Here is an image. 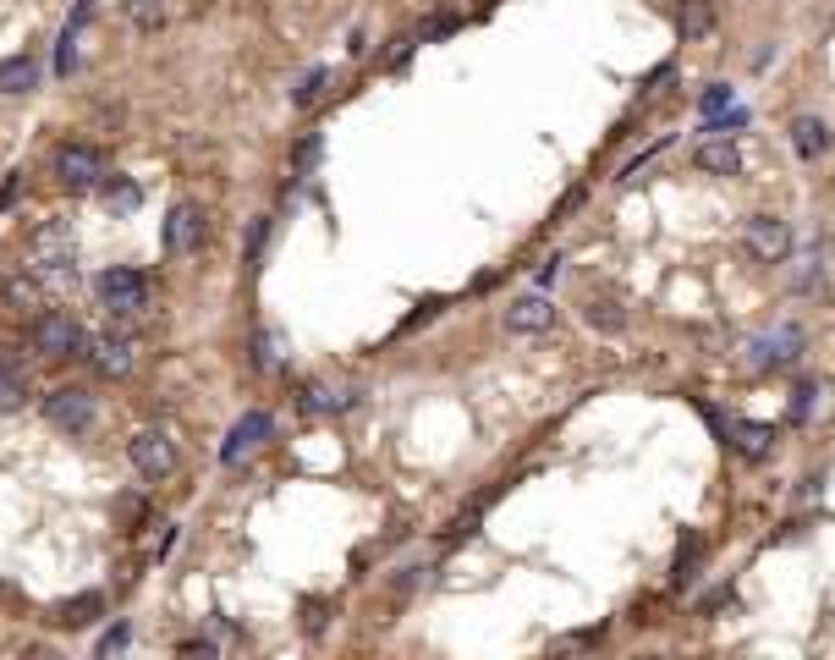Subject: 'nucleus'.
I'll use <instances>...</instances> for the list:
<instances>
[{
    "label": "nucleus",
    "mask_w": 835,
    "mask_h": 660,
    "mask_svg": "<svg viewBox=\"0 0 835 660\" xmlns=\"http://www.w3.org/2000/svg\"><path fill=\"white\" fill-rule=\"evenodd\" d=\"M77 237H72V226L66 220H39L34 231H28V248H23V270H34L44 287H72L77 281Z\"/></svg>",
    "instance_id": "nucleus-1"
},
{
    "label": "nucleus",
    "mask_w": 835,
    "mask_h": 660,
    "mask_svg": "<svg viewBox=\"0 0 835 660\" xmlns=\"http://www.w3.org/2000/svg\"><path fill=\"white\" fill-rule=\"evenodd\" d=\"M742 248H747V259H759V265H786L792 259V220L747 215L742 220Z\"/></svg>",
    "instance_id": "nucleus-2"
},
{
    "label": "nucleus",
    "mask_w": 835,
    "mask_h": 660,
    "mask_svg": "<svg viewBox=\"0 0 835 660\" xmlns=\"http://www.w3.org/2000/svg\"><path fill=\"white\" fill-rule=\"evenodd\" d=\"M34 353H44V358H82L89 353V337H82V325L72 319V314H39L34 319Z\"/></svg>",
    "instance_id": "nucleus-3"
},
{
    "label": "nucleus",
    "mask_w": 835,
    "mask_h": 660,
    "mask_svg": "<svg viewBox=\"0 0 835 660\" xmlns=\"http://www.w3.org/2000/svg\"><path fill=\"white\" fill-rule=\"evenodd\" d=\"M94 287H100V303H105L116 319H132L138 308H149V276H143V270H132V265L105 270Z\"/></svg>",
    "instance_id": "nucleus-4"
},
{
    "label": "nucleus",
    "mask_w": 835,
    "mask_h": 660,
    "mask_svg": "<svg viewBox=\"0 0 835 660\" xmlns=\"http://www.w3.org/2000/svg\"><path fill=\"white\" fill-rule=\"evenodd\" d=\"M50 165H55V182H61V188H72V193H82V188H100V182H105V160H100V149H94V143H61Z\"/></svg>",
    "instance_id": "nucleus-5"
},
{
    "label": "nucleus",
    "mask_w": 835,
    "mask_h": 660,
    "mask_svg": "<svg viewBox=\"0 0 835 660\" xmlns=\"http://www.w3.org/2000/svg\"><path fill=\"white\" fill-rule=\"evenodd\" d=\"M44 419L61 430V435H89L94 430V391L82 385H61L44 396Z\"/></svg>",
    "instance_id": "nucleus-6"
},
{
    "label": "nucleus",
    "mask_w": 835,
    "mask_h": 660,
    "mask_svg": "<svg viewBox=\"0 0 835 660\" xmlns=\"http://www.w3.org/2000/svg\"><path fill=\"white\" fill-rule=\"evenodd\" d=\"M127 457H132V468H138L143 479H171V468H177V441L165 435V430H138L132 446H127Z\"/></svg>",
    "instance_id": "nucleus-7"
},
{
    "label": "nucleus",
    "mask_w": 835,
    "mask_h": 660,
    "mask_svg": "<svg viewBox=\"0 0 835 660\" xmlns=\"http://www.w3.org/2000/svg\"><path fill=\"white\" fill-rule=\"evenodd\" d=\"M82 358H89L105 380H127V375H132V342H127V337H116V330H100V337L89 342V353H82Z\"/></svg>",
    "instance_id": "nucleus-8"
},
{
    "label": "nucleus",
    "mask_w": 835,
    "mask_h": 660,
    "mask_svg": "<svg viewBox=\"0 0 835 660\" xmlns=\"http://www.w3.org/2000/svg\"><path fill=\"white\" fill-rule=\"evenodd\" d=\"M797 353H802V330L797 325H781L775 337H765V342H754V369H786V364H797Z\"/></svg>",
    "instance_id": "nucleus-9"
},
{
    "label": "nucleus",
    "mask_w": 835,
    "mask_h": 660,
    "mask_svg": "<svg viewBox=\"0 0 835 660\" xmlns=\"http://www.w3.org/2000/svg\"><path fill=\"white\" fill-rule=\"evenodd\" d=\"M506 325L517 330V337H544V330L555 325V303L544 292H528V297H517L506 308Z\"/></svg>",
    "instance_id": "nucleus-10"
},
{
    "label": "nucleus",
    "mask_w": 835,
    "mask_h": 660,
    "mask_svg": "<svg viewBox=\"0 0 835 660\" xmlns=\"http://www.w3.org/2000/svg\"><path fill=\"white\" fill-rule=\"evenodd\" d=\"M204 237V215L198 204H177L171 215H165V254H193Z\"/></svg>",
    "instance_id": "nucleus-11"
},
{
    "label": "nucleus",
    "mask_w": 835,
    "mask_h": 660,
    "mask_svg": "<svg viewBox=\"0 0 835 660\" xmlns=\"http://www.w3.org/2000/svg\"><path fill=\"white\" fill-rule=\"evenodd\" d=\"M265 435H270V412H242V419L231 424V435H226V446H220V462H226V468L242 462Z\"/></svg>",
    "instance_id": "nucleus-12"
},
{
    "label": "nucleus",
    "mask_w": 835,
    "mask_h": 660,
    "mask_svg": "<svg viewBox=\"0 0 835 660\" xmlns=\"http://www.w3.org/2000/svg\"><path fill=\"white\" fill-rule=\"evenodd\" d=\"M693 165L704 177H736L742 172V149L731 143V138H704L698 149H693Z\"/></svg>",
    "instance_id": "nucleus-13"
},
{
    "label": "nucleus",
    "mask_w": 835,
    "mask_h": 660,
    "mask_svg": "<svg viewBox=\"0 0 835 660\" xmlns=\"http://www.w3.org/2000/svg\"><path fill=\"white\" fill-rule=\"evenodd\" d=\"M731 446L747 457V462H765L775 452V424H754V419H736L731 424Z\"/></svg>",
    "instance_id": "nucleus-14"
},
{
    "label": "nucleus",
    "mask_w": 835,
    "mask_h": 660,
    "mask_svg": "<svg viewBox=\"0 0 835 660\" xmlns=\"http://www.w3.org/2000/svg\"><path fill=\"white\" fill-rule=\"evenodd\" d=\"M34 89H39V61L34 55L0 61V94H34Z\"/></svg>",
    "instance_id": "nucleus-15"
},
{
    "label": "nucleus",
    "mask_w": 835,
    "mask_h": 660,
    "mask_svg": "<svg viewBox=\"0 0 835 660\" xmlns=\"http://www.w3.org/2000/svg\"><path fill=\"white\" fill-rule=\"evenodd\" d=\"M792 149H797L802 160H819V154L830 149V127H824L819 116H797V122H792Z\"/></svg>",
    "instance_id": "nucleus-16"
},
{
    "label": "nucleus",
    "mask_w": 835,
    "mask_h": 660,
    "mask_svg": "<svg viewBox=\"0 0 835 660\" xmlns=\"http://www.w3.org/2000/svg\"><path fill=\"white\" fill-rule=\"evenodd\" d=\"M100 611H105V595H100V589H82V595H72V600L55 611V622H61V627H89Z\"/></svg>",
    "instance_id": "nucleus-17"
},
{
    "label": "nucleus",
    "mask_w": 835,
    "mask_h": 660,
    "mask_svg": "<svg viewBox=\"0 0 835 660\" xmlns=\"http://www.w3.org/2000/svg\"><path fill=\"white\" fill-rule=\"evenodd\" d=\"M582 319H589L594 330H605V337H621V330H627V314H621L616 297H589V303H582Z\"/></svg>",
    "instance_id": "nucleus-18"
},
{
    "label": "nucleus",
    "mask_w": 835,
    "mask_h": 660,
    "mask_svg": "<svg viewBox=\"0 0 835 660\" xmlns=\"http://www.w3.org/2000/svg\"><path fill=\"white\" fill-rule=\"evenodd\" d=\"M100 199H105V210L132 215V210L143 204V188H138L132 177H105V182H100Z\"/></svg>",
    "instance_id": "nucleus-19"
},
{
    "label": "nucleus",
    "mask_w": 835,
    "mask_h": 660,
    "mask_svg": "<svg viewBox=\"0 0 835 660\" xmlns=\"http://www.w3.org/2000/svg\"><path fill=\"white\" fill-rule=\"evenodd\" d=\"M682 34L688 39H709L715 34V0H682Z\"/></svg>",
    "instance_id": "nucleus-20"
},
{
    "label": "nucleus",
    "mask_w": 835,
    "mask_h": 660,
    "mask_svg": "<svg viewBox=\"0 0 835 660\" xmlns=\"http://www.w3.org/2000/svg\"><path fill=\"white\" fill-rule=\"evenodd\" d=\"M0 297H7L12 308H39V297H44V281H39L34 270H23V276H12L7 287H0Z\"/></svg>",
    "instance_id": "nucleus-21"
},
{
    "label": "nucleus",
    "mask_w": 835,
    "mask_h": 660,
    "mask_svg": "<svg viewBox=\"0 0 835 660\" xmlns=\"http://www.w3.org/2000/svg\"><path fill=\"white\" fill-rule=\"evenodd\" d=\"M28 402V380H23V369H7L0 364V412H17Z\"/></svg>",
    "instance_id": "nucleus-22"
},
{
    "label": "nucleus",
    "mask_w": 835,
    "mask_h": 660,
    "mask_svg": "<svg viewBox=\"0 0 835 660\" xmlns=\"http://www.w3.org/2000/svg\"><path fill=\"white\" fill-rule=\"evenodd\" d=\"M324 82H330V72H324V66H308V72L297 77V89H292V105H297V111H308V105L324 94Z\"/></svg>",
    "instance_id": "nucleus-23"
},
{
    "label": "nucleus",
    "mask_w": 835,
    "mask_h": 660,
    "mask_svg": "<svg viewBox=\"0 0 835 660\" xmlns=\"http://www.w3.org/2000/svg\"><path fill=\"white\" fill-rule=\"evenodd\" d=\"M127 23L143 28V34H154L165 23V0H127Z\"/></svg>",
    "instance_id": "nucleus-24"
},
{
    "label": "nucleus",
    "mask_w": 835,
    "mask_h": 660,
    "mask_svg": "<svg viewBox=\"0 0 835 660\" xmlns=\"http://www.w3.org/2000/svg\"><path fill=\"white\" fill-rule=\"evenodd\" d=\"M352 396H330L324 385H303V396H297V407L303 412H336V407H347Z\"/></svg>",
    "instance_id": "nucleus-25"
},
{
    "label": "nucleus",
    "mask_w": 835,
    "mask_h": 660,
    "mask_svg": "<svg viewBox=\"0 0 835 660\" xmlns=\"http://www.w3.org/2000/svg\"><path fill=\"white\" fill-rule=\"evenodd\" d=\"M819 281H824V248H813V254H802V270L792 276V287H797V292H813Z\"/></svg>",
    "instance_id": "nucleus-26"
},
{
    "label": "nucleus",
    "mask_w": 835,
    "mask_h": 660,
    "mask_svg": "<svg viewBox=\"0 0 835 660\" xmlns=\"http://www.w3.org/2000/svg\"><path fill=\"white\" fill-rule=\"evenodd\" d=\"M254 369H281V342L275 337H254Z\"/></svg>",
    "instance_id": "nucleus-27"
},
{
    "label": "nucleus",
    "mask_w": 835,
    "mask_h": 660,
    "mask_svg": "<svg viewBox=\"0 0 835 660\" xmlns=\"http://www.w3.org/2000/svg\"><path fill=\"white\" fill-rule=\"evenodd\" d=\"M127 644H132V627H127V622H116V627L100 638V655H121Z\"/></svg>",
    "instance_id": "nucleus-28"
},
{
    "label": "nucleus",
    "mask_w": 835,
    "mask_h": 660,
    "mask_svg": "<svg viewBox=\"0 0 835 660\" xmlns=\"http://www.w3.org/2000/svg\"><path fill=\"white\" fill-rule=\"evenodd\" d=\"M319 160V132H308L303 143H297V154H292V165H297V172H308V165Z\"/></svg>",
    "instance_id": "nucleus-29"
},
{
    "label": "nucleus",
    "mask_w": 835,
    "mask_h": 660,
    "mask_svg": "<svg viewBox=\"0 0 835 660\" xmlns=\"http://www.w3.org/2000/svg\"><path fill=\"white\" fill-rule=\"evenodd\" d=\"M270 237V220H254V231H247V265H259V248Z\"/></svg>",
    "instance_id": "nucleus-30"
},
{
    "label": "nucleus",
    "mask_w": 835,
    "mask_h": 660,
    "mask_svg": "<svg viewBox=\"0 0 835 660\" xmlns=\"http://www.w3.org/2000/svg\"><path fill=\"white\" fill-rule=\"evenodd\" d=\"M17 199H23V177H17V172H12V177H7V182H0V215H7V210H12V204H17Z\"/></svg>",
    "instance_id": "nucleus-31"
},
{
    "label": "nucleus",
    "mask_w": 835,
    "mask_h": 660,
    "mask_svg": "<svg viewBox=\"0 0 835 660\" xmlns=\"http://www.w3.org/2000/svg\"><path fill=\"white\" fill-rule=\"evenodd\" d=\"M808 407H813V385H797V402H792V412H797V419H808Z\"/></svg>",
    "instance_id": "nucleus-32"
},
{
    "label": "nucleus",
    "mask_w": 835,
    "mask_h": 660,
    "mask_svg": "<svg viewBox=\"0 0 835 660\" xmlns=\"http://www.w3.org/2000/svg\"><path fill=\"white\" fill-rule=\"evenodd\" d=\"M720 105H725V89H720V82H715V89H709V94H704V111H709V116H715V111H720Z\"/></svg>",
    "instance_id": "nucleus-33"
},
{
    "label": "nucleus",
    "mask_w": 835,
    "mask_h": 660,
    "mask_svg": "<svg viewBox=\"0 0 835 660\" xmlns=\"http://www.w3.org/2000/svg\"><path fill=\"white\" fill-rule=\"evenodd\" d=\"M182 655H215V644H209V638H188Z\"/></svg>",
    "instance_id": "nucleus-34"
},
{
    "label": "nucleus",
    "mask_w": 835,
    "mask_h": 660,
    "mask_svg": "<svg viewBox=\"0 0 835 660\" xmlns=\"http://www.w3.org/2000/svg\"><path fill=\"white\" fill-rule=\"evenodd\" d=\"M303 627H308V633H319V627H324V606H308V622H303Z\"/></svg>",
    "instance_id": "nucleus-35"
}]
</instances>
